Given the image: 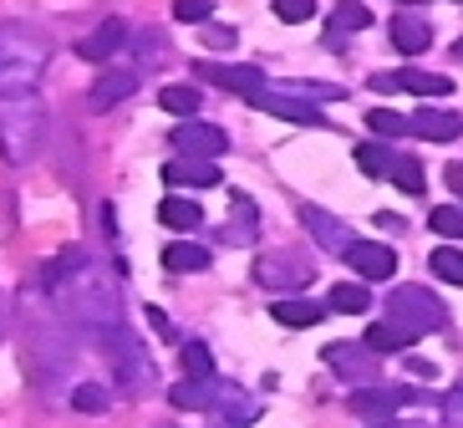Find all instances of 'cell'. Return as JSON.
Here are the masks:
<instances>
[{
	"label": "cell",
	"instance_id": "6da1fadb",
	"mask_svg": "<svg viewBox=\"0 0 463 428\" xmlns=\"http://www.w3.org/2000/svg\"><path fill=\"white\" fill-rule=\"evenodd\" d=\"M46 62H52V42L26 21H0V97L36 92Z\"/></svg>",
	"mask_w": 463,
	"mask_h": 428
},
{
	"label": "cell",
	"instance_id": "7a4b0ae2",
	"mask_svg": "<svg viewBox=\"0 0 463 428\" xmlns=\"http://www.w3.org/2000/svg\"><path fill=\"white\" fill-rule=\"evenodd\" d=\"M56 301H61V311H67L77 327H87V332H102V327H112V321H123V306H118V286H112L97 265H77L61 286H56Z\"/></svg>",
	"mask_w": 463,
	"mask_h": 428
},
{
	"label": "cell",
	"instance_id": "3957f363",
	"mask_svg": "<svg viewBox=\"0 0 463 428\" xmlns=\"http://www.w3.org/2000/svg\"><path fill=\"white\" fill-rule=\"evenodd\" d=\"M42 138H46V108L36 102V92L0 97V158L15 168L31 164Z\"/></svg>",
	"mask_w": 463,
	"mask_h": 428
},
{
	"label": "cell",
	"instance_id": "277c9868",
	"mask_svg": "<svg viewBox=\"0 0 463 428\" xmlns=\"http://www.w3.org/2000/svg\"><path fill=\"white\" fill-rule=\"evenodd\" d=\"M97 342L108 347V357L118 362V383H123L128 393H137V387H148L153 362H148V352L137 347V337L128 332L123 321H112V327H102V332H97Z\"/></svg>",
	"mask_w": 463,
	"mask_h": 428
},
{
	"label": "cell",
	"instance_id": "5b68a950",
	"mask_svg": "<svg viewBox=\"0 0 463 428\" xmlns=\"http://www.w3.org/2000/svg\"><path fill=\"white\" fill-rule=\"evenodd\" d=\"M387 317L408 321L418 332H443V327H449V306L438 301L428 286H402V290L387 296Z\"/></svg>",
	"mask_w": 463,
	"mask_h": 428
},
{
	"label": "cell",
	"instance_id": "8992f818",
	"mask_svg": "<svg viewBox=\"0 0 463 428\" xmlns=\"http://www.w3.org/2000/svg\"><path fill=\"white\" fill-rule=\"evenodd\" d=\"M260 112H270V118H280V123H296V128H331L326 112H321V102H311V97H296V92H255L250 97Z\"/></svg>",
	"mask_w": 463,
	"mask_h": 428
},
{
	"label": "cell",
	"instance_id": "52a82bcc",
	"mask_svg": "<svg viewBox=\"0 0 463 428\" xmlns=\"http://www.w3.org/2000/svg\"><path fill=\"white\" fill-rule=\"evenodd\" d=\"M372 87L377 92H412V97H449L453 92V82L449 77H433V71H418V67H402V71H377L372 77Z\"/></svg>",
	"mask_w": 463,
	"mask_h": 428
},
{
	"label": "cell",
	"instance_id": "ba28073f",
	"mask_svg": "<svg viewBox=\"0 0 463 428\" xmlns=\"http://www.w3.org/2000/svg\"><path fill=\"white\" fill-rule=\"evenodd\" d=\"M174 148L184 153V158H219V153L230 148V138H224V128L214 123H178L174 128Z\"/></svg>",
	"mask_w": 463,
	"mask_h": 428
},
{
	"label": "cell",
	"instance_id": "9c48e42d",
	"mask_svg": "<svg viewBox=\"0 0 463 428\" xmlns=\"http://www.w3.org/2000/svg\"><path fill=\"white\" fill-rule=\"evenodd\" d=\"M300 224L316 235V245L326 250V255H346V250L356 245V235L346 230V220H336V214H326V209H316V204H306L300 209Z\"/></svg>",
	"mask_w": 463,
	"mask_h": 428
},
{
	"label": "cell",
	"instance_id": "30bf717a",
	"mask_svg": "<svg viewBox=\"0 0 463 428\" xmlns=\"http://www.w3.org/2000/svg\"><path fill=\"white\" fill-rule=\"evenodd\" d=\"M194 77H199V82L224 87V92H240V97L265 92V71H260V67H219V62H199Z\"/></svg>",
	"mask_w": 463,
	"mask_h": 428
},
{
	"label": "cell",
	"instance_id": "8fae6325",
	"mask_svg": "<svg viewBox=\"0 0 463 428\" xmlns=\"http://www.w3.org/2000/svg\"><path fill=\"white\" fill-rule=\"evenodd\" d=\"M346 261H352V271L362 281H387L397 271V250L392 245H372V240H356V245L346 250Z\"/></svg>",
	"mask_w": 463,
	"mask_h": 428
},
{
	"label": "cell",
	"instance_id": "7c38bea8",
	"mask_svg": "<svg viewBox=\"0 0 463 428\" xmlns=\"http://www.w3.org/2000/svg\"><path fill=\"white\" fill-rule=\"evenodd\" d=\"M224 423H234V428H245V423H255L260 418V403L250 398L245 387H234V383H214V403H209Z\"/></svg>",
	"mask_w": 463,
	"mask_h": 428
},
{
	"label": "cell",
	"instance_id": "4fadbf2b",
	"mask_svg": "<svg viewBox=\"0 0 463 428\" xmlns=\"http://www.w3.org/2000/svg\"><path fill=\"white\" fill-rule=\"evenodd\" d=\"M321 357L331 362V367H336L341 377H352V383H362V377H372L377 373V352H372V347H352V342H331L326 352H321Z\"/></svg>",
	"mask_w": 463,
	"mask_h": 428
},
{
	"label": "cell",
	"instance_id": "5bb4252c",
	"mask_svg": "<svg viewBox=\"0 0 463 428\" xmlns=\"http://www.w3.org/2000/svg\"><path fill=\"white\" fill-rule=\"evenodd\" d=\"M397 403H412L408 387H356L346 408H352V414H362V418H387Z\"/></svg>",
	"mask_w": 463,
	"mask_h": 428
},
{
	"label": "cell",
	"instance_id": "9a60e30c",
	"mask_svg": "<svg viewBox=\"0 0 463 428\" xmlns=\"http://www.w3.org/2000/svg\"><path fill=\"white\" fill-rule=\"evenodd\" d=\"M412 133L428 138V143H453V138H463V118H458V112H443V108H428V102H422V112L412 118Z\"/></svg>",
	"mask_w": 463,
	"mask_h": 428
},
{
	"label": "cell",
	"instance_id": "2e32d148",
	"mask_svg": "<svg viewBox=\"0 0 463 428\" xmlns=\"http://www.w3.org/2000/svg\"><path fill=\"white\" fill-rule=\"evenodd\" d=\"M133 87H137V71H128V67L102 71V77L92 82V92H87V102H92L97 112H108V108H118L123 97H133Z\"/></svg>",
	"mask_w": 463,
	"mask_h": 428
},
{
	"label": "cell",
	"instance_id": "e0dca14e",
	"mask_svg": "<svg viewBox=\"0 0 463 428\" xmlns=\"http://www.w3.org/2000/svg\"><path fill=\"white\" fill-rule=\"evenodd\" d=\"M123 42H128L123 21H102L92 36H82V42H77V56H82V62H108V56L123 52Z\"/></svg>",
	"mask_w": 463,
	"mask_h": 428
},
{
	"label": "cell",
	"instance_id": "ac0fdd59",
	"mask_svg": "<svg viewBox=\"0 0 463 428\" xmlns=\"http://www.w3.org/2000/svg\"><path fill=\"white\" fill-rule=\"evenodd\" d=\"M428 42H433V26H428L422 15H412V11L392 15V46H397L402 56H418V52H428Z\"/></svg>",
	"mask_w": 463,
	"mask_h": 428
},
{
	"label": "cell",
	"instance_id": "d6986e66",
	"mask_svg": "<svg viewBox=\"0 0 463 428\" xmlns=\"http://www.w3.org/2000/svg\"><path fill=\"white\" fill-rule=\"evenodd\" d=\"M164 179L184 184V189H214L219 164H209V158H178V164H164Z\"/></svg>",
	"mask_w": 463,
	"mask_h": 428
},
{
	"label": "cell",
	"instance_id": "ffe728a7",
	"mask_svg": "<svg viewBox=\"0 0 463 428\" xmlns=\"http://www.w3.org/2000/svg\"><path fill=\"white\" fill-rule=\"evenodd\" d=\"M418 337H422L418 327H408V321L387 317L382 327H372V332H367V347H372V352H408Z\"/></svg>",
	"mask_w": 463,
	"mask_h": 428
},
{
	"label": "cell",
	"instance_id": "44dd1931",
	"mask_svg": "<svg viewBox=\"0 0 463 428\" xmlns=\"http://www.w3.org/2000/svg\"><path fill=\"white\" fill-rule=\"evenodd\" d=\"M372 26V11L362 5V0H341L336 15H331V26H326V46H336L341 52V36L346 31H367Z\"/></svg>",
	"mask_w": 463,
	"mask_h": 428
},
{
	"label": "cell",
	"instance_id": "7402d4cb",
	"mask_svg": "<svg viewBox=\"0 0 463 428\" xmlns=\"http://www.w3.org/2000/svg\"><path fill=\"white\" fill-rule=\"evenodd\" d=\"M214 383L219 377H184V383H174L168 403H174V408H209V403H214Z\"/></svg>",
	"mask_w": 463,
	"mask_h": 428
},
{
	"label": "cell",
	"instance_id": "603a6c76",
	"mask_svg": "<svg viewBox=\"0 0 463 428\" xmlns=\"http://www.w3.org/2000/svg\"><path fill=\"white\" fill-rule=\"evenodd\" d=\"M158 220L168 224V230H199V224H204V209L194 204V199H164V204H158Z\"/></svg>",
	"mask_w": 463,
	"mask_h": 428
},
{
	"label": "cell",
	"instance_id": "cb8c5ba5",
	"mask_svg": "<svg viewBox=\"0 0 463 428\" xmlns=\"http://www.w3.org/2000/svg\"><path fill=\"white\" fill-rule=\"evenodd\" d=\"M270 317L280 321V327H316V321L326 317V306L321 301H275Z\"/></svg>",
	"mask_w": 463,
	"mask_h": 428
},
{
	"label": "cell",
	"instance_id": "d4e9b609",
	"mask_svg": "<svg viewBox=\"0 0 463 428\" xmlns=\"http://www.w3.org/2000/svg\"><path fill=\"white\" fill-rule=\"evenodd\" d=\"M356 164H362V174H367V179H392L397 153L387 148V143H362V148H356Z\"/></svg>",
	"mask_w": 463,
	"mask_h": 428
},
{
	"label": "cell",
	"instance_id": "484cf974",
	"mask_svg": "<svg viewBox=\"0 0 463 428\" xmlns=\"http://www.w3.org/2000/svg\"><path fill=\"white\" fill-rule=\"evenodd\" d=\"M71 408H77V414H108L112 393L102 383H77V387H71Z\"/></svg>",
	"mask_w": 463,
	"mask_h": 428
},
{
	"label": "cell",
	"instance_id": "4316f807",
	"mask_svg": "<svg viewBox=\"0 0 463 428\" xmlns=\"http://www.w3.org/2000/svg\"><path fill=\"white\" fill-rule=\"evenodd\" d=\"M158 108L174 112V118H194L199 112V87H164L158 92Z\"/></svg>",
	"mask_w": 463,
	"mask_h": 428
},
{
	"label": "cell",
	"instance_id": "83f0119b",
	"mask_svg": "<svg viewBox=\"0 0 463 428\" xmlns=\"http://www.w3.org/2000/svg\"><path fill=\"white\" fill-rule=\"evenodd\" d=\"M164 265L168 271H209V250L204 245H168Z\"/></svg>",
	"mask_w": 463,
	"mask_h": 428
},
{
	"label": "cell",
	"instance_id": "f1b7e54d",
	"mask_svg": "<svg viewBox=\"0 0 463 428\" xmlns=\"http://www.w3.org/2000/svg\"><path fill=\"white\" fill-rule=\"evenodd\" d=\"M433 276L449 281V286H463V250L458 245H438L433 250Z\"/></svg>",
	"mask_w": 463,
	"mask_h": 428
},
{
	"label": "cell",
	"instance_id": "f546056e",
	"mask_svg": "<svg viewBox=\"0 0 463 428\" xmlns=\"http://www.w3.org/2000/svg\"><path fill=\"white\" fill-rule=\"evenodd\" d=\"M178 362H184L189 377H214V352H209L204 342H184L178 347Z\"/></svg>",
	"mask_w": 463,
	"mask_h": 428
},
{
	"label": "cell",
	"instance_id": "4dcf8cb0",
	"mask_svg": "<svg viewBox=\"0 0 463 428\" xmlns=\"http://www.w3.org/2000/svg\"><path fill=\"white\" fill-rule=\"evenodd\" d=\"M367 128L377 133V138H402V133H412V118H397L392 108H372L367 112Z\"/></svg>",
	"mask_w": 463,
	"mask_h": 428
},
{
	"label": "cell",
	"instance_id": "1f68e13d",
	"mask_svg": "<svg viewBox=\"0 0 463 428\" xmlns=\"http://www.w3.org/2000/svg\"><path fill=\"white\" fill-rule=\"evenodd\" d=\"M392 184H397L402 194H422V189H428V174H422L418 158H408V153H402V158L392 164Z\"/></svg>",
	"mask_w": 463,
	"mask_h": 428
},
{
	"label": "cell",
	"instance_id": "d6a6232c",
	"mask_svg": "<svg viewBox=\"0 0 463 428\" xmlns=\"http://www.w3.org/2000/svg\"><path fill=\"white\" fill-rule=\"evenodd\" d=\"M428 224H433L443 240H463V204H438L433 214H428Z\"/></svg>",
	"mask_w": 463,
	"mask_h": 428
},
{
	"label": "cell",
	"instance_id": "836d02e7",
	"mask_svg": "<svg viewBox=\"0 0 463 428\" xmlns=\"http://www.w3.org/2000/svg\"><path fill=\"white\" fill-rule=\"evenodd\" d=\"M82 261H87L82 250H67V255H56V261L42 271V286H46V290H56V286H61V281H67V276H71V271H77Z\"/></svg>",
	"mask_w": 463,
	"mask_h": 428
},
{
	"label": "cell",
	"instance_id": "e575fe53",
	"mask_svg": "<svg viewBox=\"0 0 463 428\" xmlns=\"http://www.w3.org/2000/svg\"><path fill=\"white\" fill-rule=\"evenodd\" d=\"M331 306H336V311H367L372 306V296H367V286H331Z\"/></svg>",
	"mask_w": 463,
	"mask_h": 428
},
{
	"label": "cell",
	"instance_id": "d590c367",
	"mask_svg": "<svg viewBox=\"0 0 463 428\" xmlns=\"http://www.w3.org/2000/svg\"><path fill=\"white\" fill-rule=\"evenodd\" d=\"M174 15L184 26H204L209 15H214V0H174Z\"/></svg>",
	"mask_w": 463,
	"mask_h": 428
},
{
	"label": "cell",
	"instance_id": "8d00e7d4",
	"mask_svg": "<svg viewBox=\"0 0 463 428\" xmlns=\"http://www.w3.org/2000/svg\"><path fill=\"white\" fill-rule=\"evenodd\" d=\"M275 15H280L286 26H300V21L316 15V0H275Z\"/></svg>",
	"mask_w": 463,
	"mask_h": 428
},
{
	"label": "cell",
	"instance_id": "74e56055",
	"mask_svg": "<svg viewBox=\"0 0 463 428\" xmlns=\"http://www.w3.org/2000/svg\"><path fill=\"white\" fill-rule=\"evenodd\" d=\"M290 92H296V97H311V102H336V97H346L336 82H296Z\"/></svg>",
	"mask_w": 463,
	"mask_h": 428
},
{
	"label": "cell",
	"instance_id": "f35d334b",
	"mask_svg": "<svg viewBox=\"0 0 463 428\" xmlns=\"http://www.w3.org/2000/svg\"><path fill=\"white\" fill-rule=\"evenodd\" d=\"M234 42H240V36H234L230 26H209V31H204V46H214V52H230Z\"/></svg>",
	"mask_w": 463,
	"mask_h": 428
},
{
	"label": "cell",
	"instance_id": "ab89813d",
	"mask_svg": "<svg viewBox=\"0 0 463 428\" xmlns=\"http://www.w3.org/2000/svg\"><path fill=\"white\" fill-rule=\"evenodd\" d=\"M148 327H153L158 337H174V327H168V317L158 311V306H148Z\"/></svg>",
	"mask_w": 463,
	"mask_h": 428
},
{
	"label": "cell",
	"instance_id": "60d3db41",
	"mask_svg": "<svg viewBox=\"0 0 463 428\" xmlns=\"http://www.w3.org/2000/svg\"><path fill=\"white\" fill-rule=\"evenodd\" d=\"M408 373H412V377H428V383H433L438 367H433V362H422V357H408Z\"/></svg>",
	"mask_w": 463,
	"mask_h": 428
},
{
	"label": "cell",
	"instance_id": "b9f144b4",
	"mask_svg": "<svg viewBox=\"0 0 463 428\" xmlns=\"http://www.w3.org/2000/svg\"><path fill=\"white\" fill-rule=\"evenodd\" d=\"M0 337H5V290H0Z\"/></svg>",
	"mask_w": 463,
	"mask_h": 428
},
{
	"label": "cell",
	"instance_id": "7bdbcfd3",
	"mask_svg": "<svg viewBox=\"0 0 463 428\" xmlns=\"http://www.w3.org/2000/svg\"><path fill=\"white\" fill-rule=\"evenodd\" d=\"M377 428H418V423H387V418H382V423Z\"/></svg>",
	"mask_w": 463,
	"mask_h": 428
},
{
	"label": "cell",
	"instance_id": "ee69618b",
	"mask_svg": "<svg viewBox=\"0 0 463 428\" xmlns=\"http://www.w3.org/2000/svg\"><path fill=\"white\" fill-rule=\"evenodd\" d=\"M458 62H463V42H458Z\"/></svg>",
	"mask_w": 463,
	"mask_h": 428
},
{
	"label": "cell",
	"instance_id": "f6af8a7d",
	"mask_svg": "<svg viewBox=\"0 0 463 428\" xmlns=\"http://www.w3.org/2000/svg\"><path fill=\"white\" fill-rule=\"evenodd\" d=\"M402 5H418V0H402Z\"/></svg>",
	"mask_w": 463,
	"mask_h": 428
}]
</instances>
